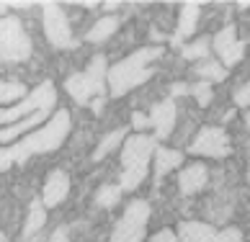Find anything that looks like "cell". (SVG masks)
Returning a JSON list of instances; mask_svg holds the SVG:
<instances>
[{"instance_id": "cell-32", "label": "cell", "mask_w": 250, "mask_h": 242, "mask_svg": "<svg viewBox=\"0 0 250 242\" xmlns=\"http://www.w3.org/2000/svg\"><path fill=\"white\" fill-rule=\"evenodd\" d=\"M5 11H8V3H0V18L5 16Z\"/></svg>"}, {"instance_id": "cell-27", "label": "cell", "mask_w": 250, "mask_h": 242, "mask_svg": "<svg viewBox=\"0 0 250 242\" xmlns=\"http://www.w3.org/2000/svg\"><path fill=\"white\" fill-rule=\"evenodd\" d=\"M132 126L137 129V132H145V129L150 126V116L142 114V111H134V116H132Z\"/></svg>"}, {"instance_id": "cell-26", "label": "cell", "mask_w": 250, "mask_h": 242, "mask_svg": "<svg viewBox=\"0 0 250 242\" xmlns=\"http://www.w3.org/2000/svg\"><path fill=\"white\" fill-rule=\"evenodd\" d=\"M217 242H243V232L235 229V227H227L225 232L217 235Z\"/></svg>"}, {"instance_id": "cell-13", "label": "cell", "mask_w": 250, "mask_h": 242, "mask_svg": "<svg viewBox=\"0 0 250 242\" xmlns=\"http://www.w3.org/2000/svg\"><path fill=\"white\" fill-rule=\"evenodd\" d=\"M204 185H207V167L201 162H193L188 167H183L181 175H178V188L183 196H193V193H199Z\"/></svg>"}, {"instance_id": "cell-7", "label": "cell", "mask_w": 250, "mask_h": 242, "mask_svg": "<svg viewBox=\"0 0 250 242\" xmlns=\"http://www.w3.org/2000/svg\"><path fill=\"white\" fill-rule=\"evenodd\" d=\"M150 219V203L137 199L126 206L124 217L119 219V224L114 229L111 242H142L145 240V227Z\"/></svg>"}, {"instance_id": "cell-8", "label": "cell", "mask_w": 250, "mask_h": 242, "mask_svg": "<svg viewBox=\"0 0 250 242\" xmlns=\"http://www.w3.org/2000/svg\"><path fill=\"white\" fill-rule=\"evenodd\" d=\"M42 21H44V34L54 46H60V49L72 46L70 21L57 3H42Z\"/></svg>"}, {"instance_id": "cell-9", "label": "cell", "mask_w": 250, "mask_h": 242, "mask_svg": "<svg viewBox=\"0 0 250 242\" xmlns=\"http://www.w3.org/2000/svg\"><path fill=\"white\" fill-rule=\"evenodd\" d=\"M188 152L204 155V157H225V155H229V139L222 126H207L196 134Z\"/></svg>"}, {"instance_id": "cell-16", "label": "cell", "mask_w": 250, "mask_h": 242, "mask_svg": "<svg viewBox=\"0 0 250 242\" xmlns=\"http://www.w3.org/2000/svg\"><path fill=\"white\" fill-rule=\"evenodd\" d=\"M199 3H186L181 8V18H178V29H175V36L173 41L181 44L183 39H188V36L193 34V29H196V21H199Z\"/></svg>"}, {"instance_id": "cell-11", "label": "cell", "mask_w": 250, "mask_h": 242, "mask_svg": "<svg viewBox=\"0 0 250 242\" xmlns=\"http://www.w3.org/2000/svg\"><path fill=\"white\" fill-rule=\"evenodd\" d=\"M67 193H70V175L64 170H52L42 191V203L47 209H54L67 199Z\"/></svg>"}, {"instance_id": "cell-22", "label": "cell", "mask_w": 250, "mask_h": 242, "mask_svg": "<svg viewBox=\"0 0 250 242\" xmlns=\"http://www.w3.org/2000/svg\"><path fill=\"white\" fill-rule=\"evenodd\" d=\"M199 75H201V80L204 82H219V80H225V75H227V72H225V67H222V64L219 62H204V64H199Z\"/></svg>"}, {"instance_id": "cell-35", "label": "cell", "mask_w": 250, "mask_h": 242, "mask_svg": "<svg viewBox=\"0 0 250 242\" xmlns=\"http://www.w3.org/2000/svg\"><path fill=\"white\" fill-rule=\"evenodd\" d=\"M0 242H3V235H0Z\"/></svg>"}, {"instance_id": "cell-17", "label": "cell", "mask_w": 250, "mask_h": 242, "mask_svg": "<svg viewBox=\"0 0 250 242\" xmlns=\"http://www.w3.org/2000/svg\"><path fill=\"white\" fill-rule=\"evenodd\" d=\"M181 162H183V152L178 150H168V147L155 150V178L163 181V175L170 173L173 167H178Z\"/></svg>"}, {"instance_id": "cell-6", "label": "cell", "mask_w": 250, "mask_h": 242, "mask_svg": "<svg viewBox=\"0 0 250 242\" xmlns=\"http://www.w3.org/2000/svg\"><path fill=\"white\" fill-rule=\"evenodd\" d=\"M34 46L29 34L23 31V26L13 16L0 18V60L3 62H26L31 57Z\"/></svg>"}, {"instance_id": "cell-18", "label": "cell", "mask_w": 250, "mask_h": 242, "mask_svg": "<svg viewBox=\"0 0 250 242\" xmlns=\"http://www.w3.org/2000/svg\"><path fill=\"white\" fill-rule=\"evenodd\" d=\"M116 29H119V18H116V16H104V18H98V21L90 26V31L85 34V39L93 41V44L106 41L108 36H114Z\"/></svg>"}, {"instance_id": "cell-15", "label": "cell", "mask_w": 250, "mask_h": 242, "mask_svg": "<svg viewBox=\"0 0 250 242\" xmlns=\"http://www.w3.org/2000/svg\"><path fill=\"white\" fill-rule=\"evenodd\" d=\"M178 240L181 242H217L214 227L204 224V222H183L178 227Z\"/></svg>"}, {"instance_id": "cell-28", "label": "cell", "mask_w": 250, "mask_h": 242, "mask_svg": "<svg viewBox=\"0 0 250 242\" xmlns=\"http://www.w3.org/2000/svg\"><path fill=\"white\" fill-rule=\"evenodd\" d=\"M235 103L237 106H250V80L235 93Z\"/></svg>"}, {"instance_id": "cell-23", "label": "cell", "mask_w": 250, "mask_h": 242, "mask_svg": "<svg viewBox=\"0 0 250 242\" xmlns=\"http://www.w3.org/2000/svg\"><path fill=\"white\" fill-rule=\"evenodd\" d=\"M23 93H26V88L21 85V82H3V80H0V103H11V101H18V98H26L23 96Z\"/></svg>"}, {"instance_id": "cell-21", "label": "cell", "mask_w": 250, "mask_h": 242, "mask_svg": "<svg viewBox=\"0 0 250 242\" xmlns=\"http://www.w3.org/2000/svg\"><path fill=\"white\" fill-rule=\"evenodd\" d=\"M119 199H122V185H104V188H98L96 203L104 209H111L119 203Z\"/></svg>"}, {"instance_id": "cell-31", "label": "cell", "mask_w": 250, "mask_h": 242, "mask_svg": "<svg viewBox=\"0 0 250 242\" xmlns=\"http://www.w3.org/2000/svg\"><path fill=\"white\" fill-rule=\"evenodd\" d=\"M183 93H188L186 85H181V82H178V85H173V96H183Z\"/></svg>"}, {"instance_id": "cell-4", "label": "cell", "mask_w": 250, "mask_h": 242, "mask_svg": "<svg viewBox=\"0 0 250 242\" xmlns=\"http://www.w3.org/2000/svg\"><path fill=\"white\" fill-rule=\"evenodd\" d=\"M106 57L104 54H96L90 64L83 72H75L64 80V88H67L70 98L80 106H88L93 101H101L106 96Z\"/></svg>"}, {"instance_id": "cell-2", "label": "cell", "mask_w": 250, "mask_h": 242, "mask_svg": "<svg viewBox=\"0 0 250 242\" xmlns=\"http://www.w3.org/2000/svg\"><path fill=\"white\" fill-rule=\"evenodd\" d=\"M163 54V46H142L134 54H129L126 60L116 62L114 67L106 72V82L111 96H126L129 90H134L137 85H142L152 78V67L150 64Z\"/></svg>"}, {"instance_id": "cell-12", "label": "cell", "mask_w": 250, "mask_h": 242, "mask_svg": "<svg viewBox=\"0 0 250 242\" xmlns=\"http://www.w3.org/2000/svg\"><path fill=\"white\" fill-rule=\"evenodd\" d=\"M150 126L155 129V137L157 139H168L173 134V126H175V103L168 101H160L152 111H150Z\"/></svg>"}, {"instance_id": "cell-29", "label": "cell", "mask_w": 250, "mask_h": 242, "mask_svg": "<svg viewBox=\"0 0 250 242\" xmlns=\"http://www.w3.org/2000/svg\"><path fill=\"white\" fill-rule=\"evenodd\" d=\"M150 242H178V235H175V232H170V229H160Z\"/></svg>"}, {"instance_id": "cell-3", "label": "cell", "mask_w": 250, "mask_h": 242, "mask_svg": "<svg viewBox=\"0 0 250 242\" xmlns=\"http://www.w3.org/2000/svg\"><path fill=\"white\" fill-rule=\"evenodd\" d=\"M155 150H157L155 139L147 134H134L124 142V147H122V165H124L122 191H134L142 185V181L147 178L150 157H155Z\"/></svg>"}, {"instance_id": "cell-10", "label": "cell", "mask_w": 250, "mask_h": 242, "mask_svg": "<svg viewBox=\"0 0 250 242\" xmlns=\"http://www.w3.org/2000/svg\"><path fill=\"white\" fill-rule=\"evenodd\" d=\"M214 52L219 54L222 67H232V64H237L240 60H243L245 44L237 39L235 26H225V29L214 36Z\"/></svg>"}, {"instance_id": "cell-19", "label": "cell", "mask_w": 250, "mask_h": 242, "mask_svg": "<svg viewBox=\"0 0 250 242\" xmlns=\"http://www.w3.org/2000/svg\"><path fill=\"white\" fill-rule=\"evenodd\" d=\"M44 203L42 199H36L31 201V209H29V219H26V224H23V240H31L36 232H39L44 227V222H47V214H44Z\"/></svg>"}, {"instance_id": "cell-30", "label": "cell", "mask_w": 250, "mask_h": 242, "mask_svg": "<svg viewBox=\"0 0 250 242\" xmlns=\"http://www.w3.org/2000/svg\"><path fill=\"white\" fill-rule=\"evenodd\" d=\"M49 242H70V232H67V227L54 229V232H52V237H49Z\"/></svg>"}, {"instance_id": "cell-1", "label": "cell", "mask_w": 250, "mask_h": 242, "mask_svg": "<svg viewBox=\"0 0 250 242\" xmlns=\"http://www.w3.org/2000/svg\"><path fill=\"white\" fill-rule=\"evenodd\" d=\"M70 111L60 108L47 124L39 126L36 132L26 134L21 142H16L11 147H3L0 150V173H5L8 167H13L16 162H26L29 157L34 155H44V152H52L67 139L70 134Z\"/></svg>"}, {"instance_id": "cell-25", "label": "cell", "mask_w": 250, "mask_h": 242, "mask_svg": "<svg viewBox=\"0 0 250 242\" xmlns=\"http://www.w3.org/2000/svg\"><path fill=\"white\" fill-rule=\"evenodd\" d=\"M193 93V98H196V103L199 106H209V101H211V82H196V85L191 88Z\"/></svg>"}, {"instance_id": "cell-5", "label": "cell", "mask_w": 250, "mask_h": 242, "mask_svg": "<svg viewBox=\"0 0 250 242\" xmlns=\"http://www.w3.org/2000/svg\"><path fill=\"white\" fill-rule=\"evenodd\" d=\"M54 101H57V88H54V82L44 80L42 85H36L29 96L23 101H18L16 106L0 108V124L8 126V124H13V121H21L26 116L36 114V111H49L54 106Z\"/></svg>"}, {"instance_id": "cell-24", "label": "cell", "mask_w": 250, "mask_h": 242, "mask_svg": "<svg viewBox=\"0 0 250 242\" xmlns=\"http://www.w3.org/2000/svg\"><path fill=\"white\" fill-rule=\"evenodd\" d=\"M209 54V41H196V44H186L183 46V57L186 60H201V57H207Z\"/></svg>"}, {"instance_id": "cell-14", "label": "cell", "mask_w": 250, "mask_h": 242, "mask_svg": "<svg viewBox=\"0 0 250 242\" xmlns=\"http://www.w3.org/2000/svg\"><path fill=\"white\" fill-rule=\"evenodd\" d=\"M47 119V111H36V114L26 116L21 121H13V124H8L0 129V142H11V139H16L18 134H31L36 132V129L42 126V121Z\"/></svg>"}, {"instance_id": "cell-33", "label": "cell", "mask_w": 250, "mask_h": 242, "mask_svg": "<svg viewBox=\"0 0 250 242\" xmlns=\"http://www.w3.org/2000/svg\"><path fill=\"white\" fill-rule=\"evenodd\" d=\"M248 181H250V165H248Z\"/></svg>"}, {"instance_id": "cell-20", "label": "cell", "mask_w": 250, "mask_h": 242, "mask_svg": "<svg viewBox=\"0 0 250 242\" xmlns=\"http://www.w3.org/2000/svg\"><path fill=\"white\" fill-rule=\"evenodd\" d=\"M124 129H114L111 134H106L104 139H101V144L96 147V152H93V160H104V157L108 155V152H114L119 144L124 142Z\"/></svg>"}, {"instance_id": "cell-34", "label": "cell", "mask_w": 250, "mask_h": 242, "mask_svg": "<svg viewBox=\"0 0 250 242\" xmlns=\"http://www.w3.org/2000/svg\"><path fill=\"white\" fill-rule=\"evenodd\" d=\"M248 126H250V114H248Z\"/></svg>"}]
</instances>
